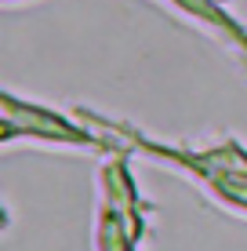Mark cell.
<instances>
[{
	"instance_id": "cell-3",
	"label": "cell",
	"mask_w": 247,
	"mask_h": 251,
	"mask_svg": "<svg viewBox=\"0 0 247 251\" xmlns=\"http://www.w3.org/2000/svg\"><path fill=\"white\" fill-rule=\"evenodd\" d=\"M95 244H98V251H135V233L127 229L124 215L113 204H102V211H98Z\"/></svg>"
},
{
	"instance_id": "cell-4",
	"label": "cell",
	"mask_w": 247,
	"mask_h": 251,
	"mask_svg": "<svg viewBox=\"0 0 247 251\" xmlns=\"http://www.w3.org/2000/svg\"><path fill=\"white\" fill-rule=\"evenodd\" d=\"M236 58H240V66L247 69V51H236Z\"/></svg>"
},
{
	"instance_id": "cell-5",
	"label": "cell",
	"mask_w": 247,
	"mask_h": 251,
	"mask_svg": "<svg viewBox=\"0 0 247 251\" xmlns=\"http://www.w3.org/2000/svg\"><path fill=\"white\" fill-rule=\"evenodd\" d=\"M7 4H15V0H7Z\"/></svg>"
},
{
	"instance_id": "cell-2",
	"label": "cell",
	"mask_w": 247,
	"mask_h": 251,
	"mask_svg": "<svg viewBox=\"0 0 247 251\" xmlns=\"http://www.w3.org/2000/svg\"><path fill=\"white\" fill-rule=\"evenodd\" d=\"M185 19L200 22L211 37H222L233 51H247V25L225 7V0H167Z\"/></svg>"
},
{
	"instance_id": "cell-1",
	"label": "cell",
	"mask_w": 247,
	"mask_h": 251,
	"mask_svg": "<svg viewBox=\"0 0 247 251\" xmlns=\"http://www.w3.org/2000/svg\"><path fill=\"white\" fill-rule=\"evenodd\" d=\"M25 142H55V146H73V150H95V153H116L124 150L120 138L113 135H95L88 124H76L66 113L40 102H25L15 91H0V142L11 146Z\"/></svg>"
}]
</instances>
